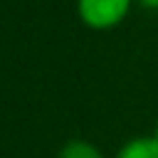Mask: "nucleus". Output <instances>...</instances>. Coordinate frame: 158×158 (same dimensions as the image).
Instances as JSON below:
<instances>
[{"label": "nucleus", "instance_id": "nucleus-1", "mask_svg": "<svg viewBox=\"0 0 158 158\" xmlns=\"http://www.w3.org/2000/svg\"><path fill=\"white\" fill-rule=\"evenodd\" d=\"M135 0H77L79 19L93 30H107L128 16Z\"/></svg>", "mask_w": 158, "mask_h": 158}, {"label": "nucleus", "instance_id": "nucleus-2", "mask_svg": "<svg viewBox=\"0 0 158 158\" xmlns=\"http://www.w3.org/2000/svg\"><path fill=\"white\" fill-rule=\"evenodd\" d=\"M114 158H158V139L153 135H139L121 144Z\"/></svg>", "mask_w": 158, "mask_h": 158}, {"label": "nucleus", "instance_id": "nucleus-3", "mask_svg": "<svg viewBox=\"0 0 158 158\" xmlns=\"http://www.w3.org/2000/svg\"><path fill=\"white\" fill-rule=\"evenodd\" d=\"M58 158H105V153L89 139H68L60 147Z\"/></svg>", "mask_w": 158, "mask_h": 158}, {"label": "nucleus", "instance_id": "nucleus-4", "mask_svg": "<svg viewBox=\"0 0 158 158\" xmlns=\"http://www.w3.org/2000/svg\"><path fill=\"white\" fill-rule=\"evenodd\" d=\"M137 2L147 10H158V0H137Z\"/></svg>", "mask_w": 158, "mask_h": 158}, {"label": "nucleus", "instance_id": "nucleus-5", "mask_svg": "<svg viewBox=\"0 0 158 158\" xmlns=\"http://www.w3.org/2000/svg\"><path fill=\"white\" fill-rule=\"evenodd\" d=\"M153 137H156V139H158V123H156V133H153Z\"/></svg>", "mask_w": 158, "mask_h": 158}]
</instances>
